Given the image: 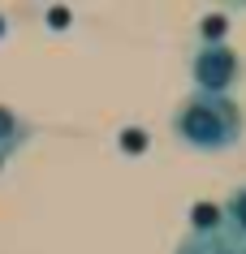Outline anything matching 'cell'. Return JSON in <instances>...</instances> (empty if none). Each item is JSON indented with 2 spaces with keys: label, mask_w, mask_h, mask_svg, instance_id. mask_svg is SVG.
<instances>
[{
  "label": "cell",
  "mask_w": 246,
  "mask_h": 254,
  "mask_svg": "<svg viewBox=\"0 0 246 254\" xmlns=\"http://www.w3.org/2000/svg\"><path fill=\"white\" fill-rule=\"evenodd\" d=\"M173 134L194 151H233L242 142V108L233 95H199L173 112Z\"/></svg>",
  "instance_id": "cell-1"
},
{
  "label": "cell",
  "mask_w": 246,
  "mask_h": 254,
  "mask_svg": "<svg viewBox=\"0 0 246 254\" xmlns=\"http://www.w3.org/2000/svg\"><path fill=\"white\" fill-rule=\"evenodd\" d=\"M190 73L199 95H229L242 78V61L229 43H199V52L190 56Z\"/></svg>",
  "instance_id": "cell-2"
},
{
  "label": "cell",
  "mask_w": 246,
  "mask_h": 254,
  "mask_svg": "<svg viewBox=\"0 0 246 254\" xmlns=\"http://www.w3.org/2000/svg\"><path fill=\"white\" fill-rule=\"evenodd\" d=\"M177 254H246V237L233 228H190L186 241L177 246Z\"/></svg>",
  "instance_id": "cell-3"
},
{
  "label": "cell",
  "mask_w": 246,
  "mask_h": 254,
  "mask_svg": "<svg viewBox=\"0 0 246 254\" xmlns=\"http://www.w3.org/2000/svg\"><path fill=\"white\" fill-rule=\"evenodd\" d=\"M30 138H35L30 121H22L13 108H4V104H0V173H4L9 155H17V151L30 142Z\"/></svg>",
  "instance_id": "cell-4"
},
{
  "label": "cell",
  "mask_w": 246,
  "mask_h": 254,
  "mask_svg": "<svg viewBox=\"0 0 246 254\" xmlns=\"http://www.w3.org/2000/svg\"><path fill=\"white\" fill-rule=\"evenodd\" d=\"M220 224L246 237V186H238V190L229 194V202L220 207Z\"/></svg>",
  "instance_id": "cell-5"
},
{
  "label": "cell",
  "mask_w": 246,
  "mask_h": 254,
  "mask_svg": "<svg viewBox=\"0 0 246 254\" xmlns=\"http://www.w3.org/2000/svg\"><path fill=\"white\" fill-rule=\"evenodd\" d=\"M220 30H229V22H225L220 13L203 17V43H225V39H220Z\"/></svg>",
  "instance_id": "cell-6"
}]
</instances>
